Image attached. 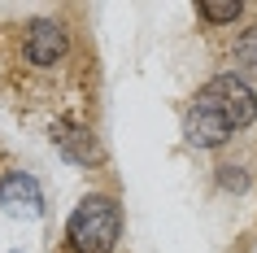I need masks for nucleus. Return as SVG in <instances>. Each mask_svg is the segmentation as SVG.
<instances>
[{"label":"nucleus","instance_id":"1","mask_svg":"<svg viewBox=\"0 0 257 253\" xmlns=\"http://www.w3.org/2000/svg\"><path fill=\"white\" fill-rule=\"evenodd\" d=\"M66 240L74 253H113V244L122 240V210L118 201L105 192H92L74 205L66 223Z\"/></svg>","mask_w":257,"mask_h":253},{"label":"nucleus","instance_id":"2","mask_svg":"<svg viewBox=\"0 0 257 253\" xmlns=\"http://www.w3.org/2000/svg\"><path fill=\"white\" fill-rule=\"evenodd\" d=\"M196 96H201L209 109L222 114V122H227L231 131H244V127L257 118V96H253V88H248L244 79H235V74H214V79L205 83Z\"/></svg>","mask_w":257,"mask_h":253},{"label":"nucleus","instance_id":"3","mask_svg":"<svg viewBox=\"0 0 257 253\" xmlns=\"http://www.w3.org/2000/svg\"><path fill=\"white\" fill-rule=\"evenodd\" d=\"M183 135H188L192 148H218L222 140H231V127L222 122V114H218V109H209L201 96H196V101H192V109L183 114Z\"/></svg>","mask_w":257,"mask_h":253},{"label":"nucleus","instance_id":"4","mask_svg":"<svg viewBox=\"0 0 257 253\" xmlns=\"http://www.w3.org/2000/svg\"><path fill=\"white\" fill-rule=\"evenodd\" d=\"M61 53H66V31H61V22H35V27L27 31V57L31 66H57L61 61Z\"/></svg>","mask_w":257,"mask_h":253},{"label":"nucleus","instance_id":"5","mask_svg":"<svg viewBox=\"0 0 257 253\" xmlns=\"http://www.w3.org/2000/svg\"><path fill=\"white\" fill-rule=\"evenodd\" d=\"M53 144L61 148L70 161H83V166L100 161V148H96L92 131H87V127H79V122H57V127H53Z\"/></svg>","mask_w":257,"mask_h":253},{"label":"nucleus","instance_id":"6","mask_svg":"<svg viewBox=\"0 0 257 253\" xmlns=\"http://www.w3.org/2000/svg\"><path fill=\"white\" fill-rule=\"evenodd\" d=\"M0 205L5 210H14V214H40V184L31 179V175H22V171H14L5 184H0Z\"/></svg>","mask_w":257,"mask_h":253},{"label":"nucleus","instance_id":"7","mask_svg":"<svg viewBox=\"0 0 257 253\" xmlns=\"http://www.w3.org/2000/svg\"><path fill=\"white\" fill-rule=\"evenodd\" d=\"M196 14H201L205 22H214V27H227V22H235V18L244 14V5L240 0H201Z\"/></svg>","mask_w":257,"mask_h":253},{"label":"nucleus","instance_id":"8","mask_svg":"<svg viewBox=\"0 0 257 253\" xmlns=\"http://www.w3.org/2000/svg\"><path fill=\"white\" fill-rule=\"evenodd\" d=\"M235 66L244 70V74H257V27H248V31H240V40H235Z\"/></svg>","mask_w":257,"mask_h":253},{"label":"nucleus","instance_id":"9","mask_svg":"<svg viewBox=\"0 0 257 253\" xmlns=\"http://www.w3.org/2000/svg\"><path fill=\"white\" fill-rule=\"evenodd\" d=\"M218 184L231 188V192H244V188H248V175H244L240 166H218Z\"/></svg>","mask_w":257,"mask_h":253}]
</instances>
